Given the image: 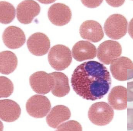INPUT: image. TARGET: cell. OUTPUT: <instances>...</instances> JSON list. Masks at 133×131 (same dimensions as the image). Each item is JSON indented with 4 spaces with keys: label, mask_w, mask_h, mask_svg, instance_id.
I'll use <instances>...</instances> for the list:
<instances>
[{
    "label": "cell",
    "mask_w": 133,
    "mask_h": 131,
    "mask_svg": "<svg viewBox=\"0 0 133 131\" xmlns=\"http://www.w3.org/2000/svg\"><path fill=\"white\" fill-rule=\"evenodd\" d=\"M71 82L77 95L87 100L95 101L104 97L109 92L111 78L109 72L103 64L88 61L76 67Z\"/></svg>",
    "instance_id": "cell-1"
},
{
    "label": "cell",
    "mask_w": 133,
    "mask_h": 131,
    "mask_svg": "<svg viewBox=\"0 0 133 131\" xmlns=\"http://www.w3.org/2000/svg\"><path fill=\"white\" fill-rule=\"evenodd\" d=\"M48 57L51 66L58 71L68 68L72 61L71 50L68 47L62 45L53 46L49 52Z\"/></svg>",
    "instance_id": "cell-2"
},
{
    "label": "cell",
    "mask_w": 133,
    "mask_h": 131,
    "mask_svg": "<svg viewBox=\"0 0 133 131\" xmlns=\"http://www.w3.org/2000/svg\"><path fill=\"white\" fill-rule=\"evenodd\" d=\"M114 109L104 102L95 103L89 109L88 116L90 121L97 126H105L111 122L114 118Z\"/></svg>",
    "instance_id": "cell-3"
},
{
    "label": "cell",
    "mask_w": 133,
    "mask_h": 131,
    "mask_svg": "<svg viewBox=\"0 0 133 131\" xmlns=\"http://www.w3.org/2000/svg\"><path fill=\"white\" fill-rule=\"evenodd\" d=\"M127 26L128 22L124 16L120 14H114L107 19L104 25V30L109 38L118 40L126 34Z\"/></svg>",
    "instance_id": "cell-4"
},
{
    "label": "cell",
    "mask_w": 133,
    "mask_h": 131,
    "mask_svg": "<svg viewBox=\"0 0 133 131\" xmlns=\"http://www.w3.org/2000/svg\"><path fill=\"white\" fill-rule=\"evenodd\" d=\"M51 109L50 101L44 96L35 95L27 101L26 109L31 116L36 118L44 117Z\"/></svg>",
    "instance_id": "cell-5"
},
{
    "label": "cell",
    "mask_w": 133,
    "mask_h": 131,
    "mask_svg": "<svg viewBox=\"0 0 133 131\" xmlns=\"http://www.w3.org/2000/svg\"><path fill=\"white\" fill-rule=\"evenodd\" d=\"M122 52L121 44L115 41H105L99 45L97 57L101 62L109 65L120 57Z\"/></svg>",
    "instance_id": "cell-6"
},
{
    "label": "cell",
    "mask_w": 133,
    "mask_h": 131,
    "mask_svg": "<svg viewBox=\"0 0 133 131\" xmlns=\"http://www.w3.org/2000/svg\"><path fill=\"white\" fill-rule=\"evenodd\" d=\"M30 84L37 94L46 95L51 91L54 85V78L51 73L44 71L35 72L30 76Z\"/></svg>",
    "instance_id": "cell-7"
},
{
    "label": "cell",
    "mask_w": 133,
    "mask_h": 131,
    "mask_svg": "<svg viewBox=\"0 0 133 131\" xmlns=\"http://www.w3.org/2000/svg\"><path fill=\"white\" fill-rule=\"evenodd\" d=\"M133 62L129 58L122 57L111 64L110 71L114 78L124 81L133 78Z\"/></svg>",
    "instance_id": "cell-8"
},
{
    "label": "cell",
    "mask_w": 133,
    "mask_h": 131,
    "mask_svg": "<svg viewBox=\"0 0 133 131\" xmlns=\"http://www.w3.org/2000/svg\"><path fill=\"white\" fill-rule=\"evenodd\" d=\"M39 5L34 1H24L18 5L17 17L20 22L24 24H30L40 12Z\"/></svg>",
    "instance_id": "cell-9"
},
{
    "label": "cell",
    "mask_w": 133,
    "mask_h": 131,
    "mask_svg": "<svg viewBox=\"0 0 133 131\" xmlns=\"http://www.w3.org/2000/svg\"><path fill=\"white\" fill-rule=\"evenodd\" d=\"M48 18L52 24L57 26H64L71 20V12L66 5L63 3H55L49 8Z\"/></svg>",
    "instance_id": "cell-10"
},
{
    "label": "cell",
    "mask_w": 133,
    "mask_h": 131,
    "mask_svg": "<svg viewBox=\"0 0 133 131\" xmlns=\"http://www.w3.org/2000/svg\"><path fill=\"white\" fill-rule=\"evenodd\" d=\"M27 47L32 54L37 56L45 55L50 47L49 38L42 33H36L29 37L27 42Z\"/></svg>",
    "instance_id": "cell-11"
},
{
    "label": "cell",
    "mask_w": 133,
    "mask_h": 131,
    "mask_svg": "<svg viewBox=\"0 0 133 131\" xmlns=\"http://www.w3.org/2000/svg\"><path fill=\"white\" fill-rule=\"evenodd\" d=\"M2 39L5 45L11 49L19 48L25 41L24 32L19 28L15 26L7 28L3 32Z\"/></svg>",
    "instance_id": "cell-12"
},
{
    "label": "cell",
    "mask_w": 133,
    "mask_h": 131,
    "mask_svg": "<svg viewBox=\"0 0 133 131\" xmlns=\"http://www.w3.org/2000/svg\"><path fill=\"white\" fill-rule=\"evenodd\" d=\"M83 39L93 42L101 41L104 36L103 29L98 22L94 20H87L81 25L79 30Z\"/></svg>",
    "instance_id": "cell-13"
},
{
    "label": "cell",
    "mask_w": 133,
    "mask_h": 131,
    "mask_svg": "<svg viewBox=\"0 0 133 131\" xmlns=\"http://www.w3.org/2000/svg\"><path fill=\"white\" fill-rule=\"evenodd\" d=\"M73 57L78 61L92 59L95 58L97 54V49L94 45L87 41L78 42L72 49Z\"/></svg>",
    "instance_id": "cell-14"
},
{
    "label": "cell",
    "mask_w": 133,
    "mask_h": 131,
    "mask_svg": "<svg viewBox=\"0 0 133 131\" xmlns=\"http://www.w3.org/2000/svg\"><path fill=\"white\" fill-rule=\"evenodd\" d=\"M127 90L125 87L117 86L112 88L108 97V102L113 109L125 110L127 107Z\"/></svg>",
    "instance_id": "cell-15"
},
{
    "label": "cell",
    "mask_w": 133,
    "mask_h": 131,
    "mask_svg": "<svg viewBox=\"0 0 133 131\" xmlns=\"http://www.w3.org/2000/svg\"><path fill=\"white\" fill-rule=\"evenodd\" d=\"M1 118L6 122H13L18 119L21 113V108L14 101L1 100Z\"/></svg>",
    "instance_id": "cell-16"
},
{
    "label": "cell",
    "mask_w": 133,
    "mask_h": 131,
    "mask_svg": "<svg viewBox=\"0 0 133 131\" xmlns=\"http://www.w3.org/2000/svg\"><path fill=\"white\" fill-rule=\"evenodd\" d=\"M70 117L71 112L68 108L65 105H58L52 108L47 115L46 120L49 127L56 128Z\"/></svg>",
    "instance_id": "cell-17"
},
{
    "label": "cell",
    "mask_w": 133,
    "mask_h": 131,
    "mask_svg": "<svg viewBox=\"0 0 133 131\" xmlns=\"http://www.w3.org/2000/svg\"><path fill=\"white\" fill-rule=\"evenodd\" d=\"M51 74L54 80L51 90L53 95L58 97H63L68 95L70 90L68 76L61 72H53Z\"/></svg>",
    "instance_id": "cell-18"
},
{
    "label": "cell",
    "mask_w": 133,
    "mask_h": 131,
    "mask_svg": "<svg viewBox=\"0 0 133 131\" xmlns=\"http://www.w3.org/2000/svg\"><path fill=\"white\" fill-rule=\"evenodd\" d=\"M18 60L16 55L10 51L1 52V73L8 75L16 69Z\"/></svg>",
    "instance_id": "cell-19"
},
{
    "label": "cell",
    "mask_w": 133,
    "mask_h": 131,
    "mask_svg": "<svg viewBox=\"0 0 133 131\" xmlns=\"http://www.w3.org/2000/svg\"><path fill=\"white\" fill-rule=\"evenodd\" d=\"M1 23L3 24H10L15 19L16 10L12 4L5 1L1 3Z\"/></svg>",
    "instance_id": "cell-20"
},
{
    "label": "cell",
    "mask_w": 133,
    "mask_h": 131,
    "mask_svg": "<svg viewBox=\"0 0 133 131\" xmlns=\"http://www.w3.org/2000/svg\"><path fill=\"white\" fill-rule=\"evenodd\" d=\"M1 98H7L12 95L14 90V85L8 78L1 77Z\"/></svg>",
    "instance_id": "cell-21"
},
{
    "label": "cell",
    "mask_w": 133,
    "mask_h": 131,
    "mask_svg": "<svg viewBox=\"0 0 133 131\" xmlns=\"http://www.w3.org/2000/svg\"><path fill=\"white\" fill-rule=\"evenodd\" d=\"M58 131H82V128L80 123L75 120H70L59 125Z\"/></svg>",
    "instance_id": "cell-22"
},
{
    "label": "cell",
    "mask_w": 133,
    "mask_h": 131,
    "mask_svg": "<svg viewBox=\"0 0 133 131\" xmlns=\"http://www.w3.org/2000/svg\"><path fill=\"white\" fill-rule=\"evenodd\" d=\"M83 4H84L86 7L88 8H96L98 7L103 2L102 1H81Z\"/></svg>",
    "instance_id": "cell-23"
},
{
    "label": "cell",
    "mask_w": 133,
    "mask_h": 131,
    "mask_svg": "<svg viewBox=\"0 0 133 131\" xmlns=\"http://www.w3.org/2000/svg\"><path fill=\"white\" fill-rule=\"evenodd\" d=\"M108 4L111 5V6L114 7H119L122 4H123L124 1H107Z\"/></svg>",
    "instance_id": "cell-24"
}]
</instances>
